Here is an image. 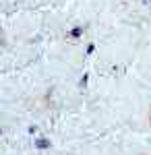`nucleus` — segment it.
<instances>
[{"instance_id": "obj_1", "label": "nucleus", "mask_w": 151, "mask_h": 155, "mask_svg": "<svg viewBox=\"0 0 151 155\" xmlns=\"http://www.w3.org/2000/svg\"><path fill=\"white\" fill-rule=\"evenodd\" d=\"M35 145H37L39 149H46V147H50V143H48L46 139H37V143H35Z\"/></svg>"}]
</instances>
